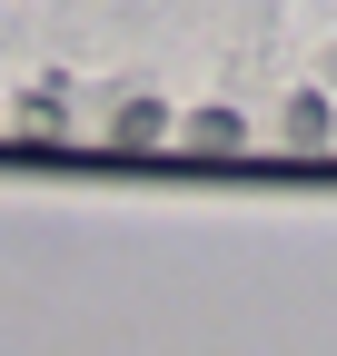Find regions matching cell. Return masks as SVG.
<instances>
[{"label": "cell", "mask_w": 337, "mask_h": 356, "mask_svg": "<svg viewBox=\"0 0 337 356\" xmlns=\"http://www.w3.org/2000/svg\"><path fill=\"white\" fill-rule=\"evenodd\" d=\"M0 119H10V99H0Z\"/></svg>", "instance_id": "obj_6"}, {"label": "cell", "mask_w": 337, "mask_h": 356, "mask_svg": "<svg viewBox=\"0 0 337 356\" xmlns=\"http://www.w3.org/2000/svg\"><path fill=\"white\" fill-rule=\"evenodd\" d=\"M109 149H130V159L179 149V109H168V99H149V89H130V99L109 109Z\"/></svg>", "instance_id": "obj_2"}, {"label": "cell", "mask_w": 337, "mask_h": 356, "mask_svg": "<svg viewBox=\"0 0 337 356\" xmlns=\"http://www.w3.org/2000/svg\"><path fill=\"white\" fill-rule=\"evenodd\" d=\"M60 119H70V79H60V70H40L20 99H10V129H20L30 149H50V139H60Z\"/></svg>", "instance_id": "obj_3"}, {"label": "cell", "mask_w": 337, "mask_h": 356, "mask_svg": "<svg viewBox=\"0 0 337 356\" xmlns=\"http://www.w3.org/2000/svg\"><path fill=\"white\" fill-rule=\"evenodd\" d=\"M179 149H189V159H238V149H248V119H238L228 99H198V109L179 119Z\"/></svg>", "instance_id": "obj_4"}, {"label": "cell", "mask_w": 337, "mask_h": 356, "mask_svg": "<svg viewBox=\"0 0 337 356\" xmlns=\"http://www.w3.org/2000/svg\"><path fill=\"white\" fill-rule=\"evenodd\" d=\"M268 139H278V149H298V159L337 149V99H327L318 79H298V89H288V99L268 109Z\"/></svg>", "instance_id": "obj_1"}, {"label": "cell", "mask_w": 337, "mask_h": 356, "mask_svg": "<svg viewBox=\"0 0 337 356\" xmlns=\"http://www.w3.org/2000/svg\"><path fill=\"white\" fill-rule=\"evenodd\" d=\"M318 89H327V99H337V40H327V50H318V70H308Z\"/></svg>", "instance_id": "obj_5"}]
</instances>
